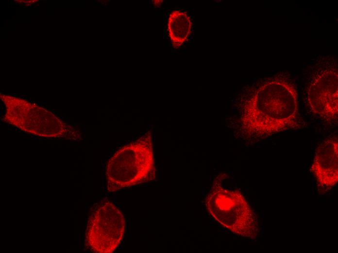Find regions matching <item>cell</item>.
Instances as JSON below:
<instances>
[{
    "instance_id": "obj_1",
    "label": "cell",
    "mask_w": 338,
    "mask_h": 253,
    "mask_svg": "<svg viewBox=\"0 0 338 253\" xmlns=\"http://www.w3.org/2000/svg\"><path fill=\"white\" fill-rule=\"evenodd\" d=\"M239 104L237 134L249 144L304 126L297 87L286 73L263 78L247 88Z\"/></svg>"
},
{
    "instance_id": "obj_2",
    "label": "cell",
    "mask_w": 338,
    "mask_h": 253,
    "mask_svg": "<svg viewBox=\"0 0 338 253\" xmlns=\"http://www.w3.org/2000/svg\"><path fill=\"white\" fill-rule=\"evenodd\" d=\"M107 189L117 192L152 181L155 168L150 135H145L116 151L106 167Z\"/></svg>"
},
{
    "instance_id": "obj_3",
    "label": "cell",
    "mask_w": 338,
    "mask_h": 253,
    "mask_svg": "<svg viewBox=\"0 0 338 253\" xmlns=\"http://www.w3.org/2000/svg\"><path fill=\"white\" fill-rule=\"evenodd\" d=\"M6 111L2 120L20 130L46 138L76 140L79 133L51 112L22 99L0 95Z\"/></svg>"
},
{
    "instance_id": "obj_4",
    "label": "cell",
    "mask_w": 338,
    "mask_h": 253,
    "mask_svg": "<svg viewBox=\"0 0 338 253\" xmlns=\"http://www.w3.org/2000/svg\"><path fill=\"white\" fill-rule=\"evenodd\" d=\"M206 206L216 220L233 233L252 238L257 235L256 216L239 192L213 186L206 199Z\"/></svg>"
},
{
    "instance_id": "obj_5",
    "label": "cell",
    "mask_w": 338,
    "mask_h": 253,
    "mask_svg": "<svg viewBox=\"0 0 338 253\" xmlns=\"http://www.w3.org/2000/svg\"><path fill=\"white\" fill-rule=\"evenodd\" d=\"M124 231L125 220L120 211L112 202H104L98 205L88 218L85 245L93 253H113Z\"/></svg>"
},
{
    "instance_id": "obj_6",
    "label": "cell",
    "mask_w": 338,
    "mask_h": 253,
    "mask_svg": "<svg viewBox=\"0 0 338 253\" xmlns=\"http://www.w3.org/2000/svg\"><path fill=\"white\" fill-rule=\"evenodd\" d=\"M338 72L336 68L321 69L313 77L307 90L312 112L327 123L337 122Z\"/></svg>"
},
{
    "instance_id": "obj_7",
    "label": "cell",
    "mask_w": 338,
    "mask_h": 253,
    "mask_svg": "<svg viewBox=\"0 0 338 253\" xmlns=\"http://www.w3.org/2000/svg\"><path fill=\"white\" fill-rule=\"evenodd\" d=\"M336 136L330 137L317 147L310 171L318 185L324 189L333 187L338 181V143Z\"/></svg>"
},
{
    "instance_id": "obj_8",
    "label": "cell",
    "mask_w": 338,
    "mask_h": 253,
    "mask_svg": "<svg viewBox=\"0 0 338 253\" xmlns=\"http://www.w3.org/2000/svg\"><path fill=\"white\" fill-rule=\"evenodd\" d=\"M192 28L191 17L186 11L174 9L169 13L167 20V31L173 48H180L188 40Z\"/></svg>"
},
{
    "instance_id": "obj_9",
    "label": "cell",
    "mask_w": 338,
    "mask_h": 253,
    "mask_svg": "<svg viewBox=\"0 0 338 253\" xmlns=\"http://www.w3.org/2000/svg\"><path fill=\"white\" fill-rule=\"evenodd\" d=\"M152 3L155 4V6H159L161 3L162 2V0H153Z\"/></svg>"
}]
</instances>
